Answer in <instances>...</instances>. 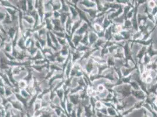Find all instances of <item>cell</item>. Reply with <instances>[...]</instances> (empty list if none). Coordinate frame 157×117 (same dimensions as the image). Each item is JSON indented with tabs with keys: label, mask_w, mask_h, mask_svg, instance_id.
Returning <instances> with one entry per match:
<instances>
[{
	"label": "cell",
	"mask_w": 157,
	"mask_h": 117,
	"mask_svg": "<svg viewBox=\"0 0 157 117\" xmlns=\"http://www.w3.org/2000/svg\"><path fill=\"white\" fill-rule=\"evenodd\" d=\"M132 88L130 84H122L116 86L113 88V91L120 94L123 99L131 95Z\"/></svg>",
	"instance_id": "6da1fadb"
},
{
	"label": "cell",
	"mask_w": 157,
	"mask_h": 117,
	"mask_svg": "<svg viewBox=\"0 0 157 117\" xmlns=\"http://www.w3.org/2000/svg\"><path fill=\"white\" fill-rule=\"evenodd\" d=\"M131 95H133L137 101H144L147 95L141 90L136 91L132 90Z\"/></svg>",
	"instance_id": "7a4b0ae2"
},
{
	"label": "cell",
	"mask_w": 157,
	"mask_h": 117,
	"mask_svg": "<svg viewBox=\"0 0 157 117\" xmlns=\"http://www.w3.org/2000/svg\"><path fill=\"white\" fill-rule=\"evenodd\" d=\"M89 32V47H92V46L95 43L97 40L99 39L97 33L93 30L89 29L88 31Z\"/></svg>",
	"instance_id": "3957f363"
},
{
	"label": "cell",
	"mask_w": 157,
	"mask_h": 117,
	"mask_svg": "<svg viewBox=\"0 0 157 117\" xmlns=\"http://www.w3.org/2000/svg\"><path fill=\"white\" fill-rule=\"evenodd\" d=\"M90 29V25L87 23L85 22H83L81 23V26L79 27L78 29L75 32L76 35H79L83 36L86 33H87Z\"/></svg>",
	"instance_id": "277c9868"
},
{
	"label": "cell",
	"mask_w": 157,
	"mask_h": 117,
	"mask_svg": "<svg viewBox=\"0 0 157 117\" xmlns=\"http://www.w3.org/2000/svg\"><path fill=\"white\" fill-rule=\"evenodd\" d=\"M96 64L94 63V62L93 61V60L92 59V58H90L89 59H88L87 64H86L85 68H84L85 72L89 75L90 74V73L92 72V70H93V69H94V67L96 66Z\"/></svg>",
	"instance_id": "5b68a950"
},
{
	"label": "cell",
	"mask_w": 157,
	"mask_h": 117,
	"mask_svg": "<svg viewBox=\"0 0 157 117\" xmlns=\"http://www.w3.org/2000/svg\"><path fill=\"white\" fill-rule=\"evenodd\" d=\"M123 7H124V5L121 6L120 8L115 11L114 12L111 13L110 15L106 16L108 18V19H109V20L113 21L114 19L117 18V17H118V16H120L123 14Z\"/></svg>",
	"instance_id": "8992f818"
},
{
	"label": "cell",
	"mask_w": 157,
	"mask_h": 117,
	"mask_svg": "<svg viewBox=\"0 0 157 117\" xmlns=\"http://www.w3.org/2000/svg\"><path fill=\"white\" fill-rule=\"evenodd\" d=\"M137 69V65L135 67L130 68V67H123L121 68V72L123 77H125L129 76L130 74L135 70Z\"/></svg>",
	"instance_id": "52a82bcc"
},
{
	"label": "cell",
	"mask_w": 157,
	"mask_h": 117,
	"mask_svg": "<svg viewBox=\"0 0 157 117\" xmlns=\"http://www.w3.org/2000/svg\"><path fill=\"white\" fill-rule=\"evenodd\" d=\"M114 58H118V59H124L125 56L124 54V51H123V47H119L117 49L115 53L113 55Z\"/></svg>",
	"instance_id": "ba28073f"
},
{
	"label": "cell",
	"mask_w": 157,
	"mask_h": 117,
	"mask_svg": "<svg viewBox=\"0 0 157 117\" xmlns=\"http://www.w3.org/2000/svg\"><path fill=\"white\" fill-rule=\"evenodd\" d=\"M147 47H146V46H142V47H141V49L140 50V51H139L138 53H137L136 56V59L137 60L138 63L141 62L142 58H144L145 55L147 53Z\"/></svg>",
	"instance_id": "9c48e42d"
},
{
	"label": "cell",
	"mask_w": 157,
	"mask_h": 117,
	"mask_svg": "<svg viewBox=\"0 0 157 117\" xmlns=\"http://www.w3.org/2000/svg\"><path fill=\"white\" fill-rule=\"evenodd\" d=\"M80 2V4L86 8H96L95 1H81Z\"/></svg>",
	"instance_id": "30bf717a"
},
{
	"label": "cell",
	"mask_w": 157,
	"mask_h": 117,
	"mask_svg": "<svg viewBox=\"0 0 157 117\" xmlns=\"http://www.w3.org/2000/svg\"><path fill=\"white\" fill-rule=\"evenodd\" d=\"M105 39L107 41H113V33L110 27L105 31Z\"/></svg>",
	"instance_id": "8fae6325"
},
{
	"label": "cell",
	"mask_w": 157,
	"mask_h": 117,
	"mask_svg": "<svg viewBox=\"0 0 157 117\" xmlns=\"http://www.w3.org/2000/svg\"><path fill=\"white\" fill-rule=\"evenodd\" d=\"M107 40H105V38H99L98 40H97L96 42L92 46V49H101L102 46H103L104 44L106 42Z\"/></svg>",
	"instance_id": "7c38bea8"
},
{
	"label": "cell",
	"mask_w": 157,
	"mask_h": 117,
	"mask_svg": "<svg viewBox=\"0 0 157 117\" xmlns=\"http://www.w3.org/2000/svg\"><path fill=\"white\" fill-rule=\"evenodd\" d=\"M142 36H143V34H142V33L141 31H136V32H135L132 35L131 39L130 40H131V41H135V40H141L142 38Z\"/></svg>",
	"instance_id": "4fadbf2b"
},
{
	"label": "cell",
	"mask_w": 157,
	"mask_h": 117,
	"mask_svg": "<svg viewBox=\"0 0 157 117\" xmlns=\"http://www.w3.org/2000/svg\"><path fill=\"white\" fill-rule=\"evenodd\" d=\"M125 20V16L123 14L121 15H120V16L117 17V18L114 19V20L113 21V22L117 25H123Z\"/></svg>",
	"instance_id": "5bb4252c"
},
{
	"label": "cell",
	"mask_w": 157,
	"mask_h": 117,
	"mask_svg": "<svg viewBox=\"0 0 157 117\" xmlns=\"http://www.w3.org/2000/svg\"><path fill=\"white\" fill-rule=\"evenodd\" d=\"M106 64L109 67H114L115 66V58L111 55H109L107 58Z\"/></svg>",
	"instance_id": "9a60e30c"
},
{
	"label": "cell",
	"mask_w": 157,
	"mask_h": 117,
	"mask_svg": "<svg viewBox=\"0 0 157 117\" xmlns=\"http://www.w3.org/2000/svg\"><path fill=\"white\" fill-rule=\"evenodd\" d=\"M123 30H127V31H130V30L133 29V25H132L131 20L125 19L123 25Z\"/></svg>",
	"instance_id": "2e32d148"
},
{
	"label": "cell",
	"mask_w": 157,
	"mask_h": 117,
	"mask_svg": "<svg viewBox=\"0 0 157 117\" xmlns=\"http://www.w3.org/2000/svg\"><path fill=\"white\" fill-rule=\"evenodd\" d=\"M112 23H113V21L110 20L109 19H108V18L105 16V20H104L103 22L102 25H101L104 31H105V29H107L108 28H109V27L111 25Z\"/></svg>",
	"instance_id": "e0dca14e"
},
{
	"label": "cell",
	"mask_w": 157,
	"mask_h": 117,
	"mask_svg": "<svg viewBox=\"0 0 157 117\" xmlns=\"http://www.w3.org/2000/svg\"><path fill=\"white\" fill-rule=\"evenodd\" d=\"M147 54H148V55L151 57V58L154 56L157 55V51H155V50L154 49L152 43L150 46H149L148 47H147Z\"/></svg>",
	"instance_id": "ac0fdd59"
},
{
	"label": "cell",
	"mask_w": 157,
	"mask_h": 117,
	"mask_svg": "<svg viewBox=\"0 0 157 117\" xmlns=\"http://www.w3.org/2000/svg\"><path fill=\"white\" fill-rule=\"evenodd\" d=\"M80 44H82V45H85V46H89V32H87V33H85L83 36V38L81 39V42H80Z\"/></svg>",
	"instance_id": "d6986e66"
},
{
	"label": "cell",
	"mask_w": 157,
	"mask_h": 117,
	"mask_svg": "<svg viewBox=\"0 0 157 117\" xmlns=\"http://www.w3.org/2000/svg\"><path fill=\"white\" fill-rule=\"evenodd\" d=\"M92 29L96 33H99V32H101L103 31V29L102 28V26L100 25L97 24V23H92Z\"/></svg>",
	"instance_id": "ffe728a7"
},
{
	"label": "cell",
	"mask_w": 157,
	"mask_h": 117,
	"mask_svg": "<svg viewBox=\"0 0 157 117\" xmlns=\"http://www.w3.org/2000/svg\"><path fill=\"white\" fill-rule=\"evenodd\" d=\"M123 40H125L123 38V37L122 36L120 35V33H115L113 35V41L116 43L120 42L121 41H123Z\"/></svg>",
	"instance_id": "44dd1931"
},
{
	"label": "cell",
	"mask_w": 157,
	"mask_h": 117,
	"mask_svg": "<svg viewBox=\"0 0 157 117\" xmlns=\"http://www.w3.org/2000/svg\"><path fill=\"white\" fill-rule=\"evenodd\" d=\"M98 69H99V74H101L104 71H105L109 67L107 65V64H97Z\"/></svg>",
	"instance_id": "7402d4cb"
},
{
	"label": "cell",
	"mask_w": 157,
	"mask_h": 117,
	"mask_svg": "<svg viewBox=\"0 0 157 117\" xmlns=\"http://www.w3.org/2000/svg\"><path fill=\"white\" fill-rule=\"evenodd\" d=\"M105 15L96 18L94 20V21H93V23H97V24H99L100 25H101L103 22L104 20H105Z\"/></svg>",
	"instance_id": "603a6c76"
},
{
	"label": "cell",
	"mask_w": 157,
	"mask_h": 117,
	"mask_svg": "<svg viewBox=\"0 0 157 117\" xmlns=\"http://www.w3.org/2000/svg\"><path fill=\"white\" fill-rule=\"evenodd\" d=\"M130 86H131L132 90H133L136 91V90H141L140 89V85H139L138 83L137 82H135V81L131 80V82H130Z\"/></svg>",
	"instance_id": "cb8c5ba5"
},
{
	"label": "cell",
	"mask_w": 157,
	"mask_h": 117,
	"mask_svg": "<svg viewBox=\"0 0 157 117\" xmlns=\"http://www.w3.org/2000/svg\"><path fill=\"white\" fill-rule=\"evenodd\" d=\"M141 62H142L145 66L147 65V64H148L149 63H151V57L149 56L148 54L146 53V54L144 55V58H142Z\"/></svg>",
	"instance_id": "d4e9b609"
},
{
	"label": "cell",
	"mask_w": 157,
	"mask_h": 117,
	"mask_svg": "<svg viewBox=\"0 0 157 117\" xmlns=\"http://www.w3.org/2000/svg\"><path fill=\"white\" fill-rule=\"evenodd\" d=\"M101 49H94V51H93V54H92V57L91 58H101V51H100Z\"/></svg>",
	"instance_id": "484cf974"
},
{
	"label": "cell",
	"mask_w": 157,
	"mask_h": 117,
	"mask_svg": "<svg viewBox=\"0 0 157 117\" xmlns=\"http://www.w3.org/2000/svg\"><path fill=\"white\" fill-rule=\"evenodd\" d=\"M137 67L141 74H142V73L145 71V66L142 62H139L137 63Z\"/></svg>",
	"instance_id": "4316f807"
},
{
	"label": "cell",
	"mask_w": 157,
	"mask_h": 117,
	"mask_svg": "<svg viewBox=\"0 0 157 117\" xmlns=\"http://www.w3.org/2000/svg\"><path fill=\"white\" fill-rule=\"evenodd\" d=\"M118 46L116 45V43L114 44V45H113V46L109 47V48H108V49H109V54L111 55H113L115 53V52L116 51L117 49L118 48Z\"/></svg>",
	"instance_id": "83f0119b"
},
{
	"label": "cell",
	"mask_w": 157,
	"mask_h": 117,
	"mask_svg": "<svg viewBox=\"0 0 157 117\" xmlns=\"http://www.w3.org/2000/svg\"><path fill=\"white\" fill-rule=\"evenodd\" d=\"M134 8H133L126 14V15H125V19L131 20V19L133 18V16H134Z\"/></svg>",
	"instance_id": "f1b7e54d"
},
{
	"label": "cell",
	"mask_w": 157,
	"mask_h": 117,
	"mask_svg": "<svg viewBox=\"0 0 157 117\" xmlns=\"http://www.w3.org/2000/svg\"><path fill=\"white\" fill-rule=\"evenodd\" d=\"M103 107H104L103 103V102L101 101V100L97 101V102H96V104H95L96 110H100V109H101V108H102Z\"/></svg>",
	"instance_id": "f546056e"
},
{
	"label": "cell",
	"mask_w": 157,
	"mask_h": 117,
	"mask_svg": "<svg viewBox=\"0 0 157 117\" xmlns=\"http://www.w3.org/2000/svg\"><path fill=\"white\" fill-rule=\"evenodd\" d=\"M121 80L122 83H123V84H130V82L131 81V74L129 76H127V77H123V78L121 79Z\"/></svg>",
	"instance_id": "4dcf8cb0"
},
{
	"label": "cell",
	"mask_w": 157,
	"mask_h": 117,
	"mask_svg": "<svg viewBox=\"0 0 157 117\" xmlns=\"http://www.w3.org/2000/svg\"><path fill=\"white\" fill-rule=\"evenodd\" d=\"M100 51H101V58L104 57L105 55H107L109 54V49L108 48H106V47H102L100 49Z\"/></svg>",
	"instance_id": "1f68e13d"
},
{
	"label": "cell",
	"mask_w": 157,
	"mask_h": 117,
	"mask_svg": "<svg viewBox=\"0 0 157 117\" xmlns=\"http://www.w3.org/2000/svg\"><path fill=\"white\" fill-rule=\"evenodd\" d=\"M147 5H148V8H149L150 9H153L156 6V5H155L154 0H149V1H147Z\"/></svg>",
	"instance_id": "d6a6232c"
},
{
	"label": "cell",
	"mask_w": 157,
	"mask_h": 117,
	"mask_svg": "<svg viewBox=\"0 0 157 117\" xmlns=\"http://www.w3.org/2000/svg\"><path fill=\"white\" fill-rule=\"evenodd\" d=\"M149 76L153 79H155L157 76V70H151L149 71Z\"/></svg>",
	"instance_id": "836d02e7"
},
{
	"label": "cell",
	"mask_w": 157,
	"mask_h": 117,
	"mask_svg": "<svg viewBox=\"0 0 157 117\" xmlns=\"http://www.w3.org/2000/svg\"><path fill=\"white\" fill-rule=\"evenodd\" d=\"M153 80H154V79H153V78H151L149 76H148V77L145 78V80L144 82H145V83L147 85H149V84H151L153 83Z\"/></svg>",
	"instance_id": "e575fe53"
},
{
	"label": "cell",
	"mask_w": 157,
	"mask_h": 117,
	"mask_svg": "<svg viewBox=\"0 0 157 117\" xmlns=\"http://www.w3.org/2000/svg\"><path fill=\"white\" fill-rule=\"evenodd\" d=\"M99 74V69H98L97 66V64L96 65V66L94 67V69H93V70L92 71V72L90 73L89 75H92V76H94V75Z\"/></svg>",
	"instance_id": "d590c367"
},
{
	"label": "cell",
	"mask_w": 157,
	"mask_h": 117,
	"mask_svg": "<svg viewBox=\"0 0 157 117\" xmlns=\"http://www.w3.org/2000/svg\"><path fill=\"white\" fill-rule=\"evenodd\" d=\"M105 90V87L104 86V85H99L97 87V93H101V92L104 91Z\"/></svg>",
	"instance_id": "8d00e7d4"
},
{
	"label": "cell",
	"mask_w": 157,
	"mask_h": 117,
	"mask_svg": "<svg viewBox=\"0 0 157 117\" xmlns=\"http://www.w3.org/2000/svg\"><path fill=\"white\" fill-rule=\"evenodd\" d=\"M99 111H100L101 112V113H103L104 115L108 116V115H107V108L106 107L104 106V107H103L101 109H100Z\"/></svg>",
	"instance_id": "74e56055"
},
{
	"label": "cell",
	"mask_w": 157,
	"mask_h": 117,
	"mask_svg": "<svg viewBox=\"0 0 157 117\" xmlns=\"http://www.w3.org/2000/svg\"><path fill=\"white\" fill-rule=\"evenodd\" d=\"M151 14L153 16H156V15L157 14V5L155 6L154 8L152 9V11Z\"/></svg>",
	"instance_id": "f35d334b"
},
{
	"label": "cell",
	"mask_w": 157,
	"mask_h": 117,
	"mask_svg": "<svg viewBox=\"0 0 157 117\" xmlns=\"http://www.w3.org/2000/svg\"><path fill=\"white\" fill-rule=\"evenodd\" d=\"M99 38H105V31H102L101 32L97 33Z\"/></svg>",
	"instance_id": "ab89813d"
},
{
	"label": "cell",
	"mask_w": 157,
	"mask_h": 117,
	"mask_svg": "<svg viewBox=\"0 0 157 117\" xmlns=\"http://www.w3.org/2000/svg\"><path fill=\"white\" fill-rule=\"evenodd\" d=\"M155 18H157V14L156 15V16H155Z\"/></svg>",
	"instance_id": "60d3db41"
}]
</instances>
